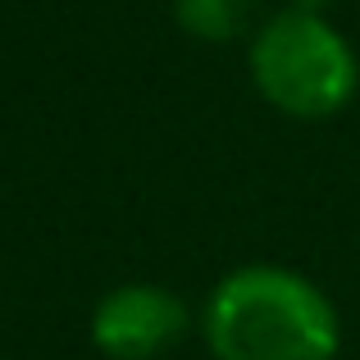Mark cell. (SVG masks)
<instances>
[{
    "label": "cell",
    "mask_w": 360,
    "mask_h": 360,
    "mask_svg": "<svg viewBox=\"0 0 360 360\" xmlns=\"http://www.w3.org/2000/svg\"><path fill=\"white\" fill-rule=\"evenodd\" d=\"M214 360H333L342 347L333 301L283 264H242L205 301Z\"/></svg>",
    "instance_id": "6da1fadb"
},
{
    "label": "cell",
    "mask_w": 360,
    "mask_h": 360,
    "mask_svg": "<svg viewBox=\"0 0 360 360\" xmlns=\"http://www.w3.org/2000/svg\"><path fill=\"white\" fill-rule=\"evenodd\" d=\"M251 82L288 119H333L356 101L360 60L324 14L283 9L251 37Z\"/></svg>",
    "instance_id": "7a4b0ae2"
},
{
    "label": "cell",
    "mask_w": 360,
    "mask_h": 360,
    "mask_svg": "<svg viewBox=\"0 0 360 360\" xmlns=\"http://www.w3.org/2000/svg\"><path fill=\"white\" fill-rule=\"evenodd\" d=\"M187 333V306L160 283H123L91 310V347L105 360H155Z\"/></svg>",
    "instance_id": "3957f363"
},
{
    "label": "cell",
    "mask_w": 360,
    "mask_h": 360,
    "mask_svg": "<svg viewBox=\"0 0 360 360\" xmlns=\"http://www.w3.org/2000/svg\"><path fill=\"white\" fill-rule=\"evenodd\" d=\"M255 0H174V23L205 46L233 41L251 27Z\"/></svg>",
    "instance_id": "277c9868"
},
{
    "label": "cell",
    "mask_w": 360,
    "mask_h": 360,
    "mask_svg": "<svg viewBox=\"0 0 360 360\" xmlns=\"http://www.w3.org/2000/svg\"><path fill=\"white\" fill-rule=\"evenodd\" d=\"M333 0H292V9H306V14H324Z\"/></svg>",
    "instance_id": "5b68a950"
}]
</instances>
